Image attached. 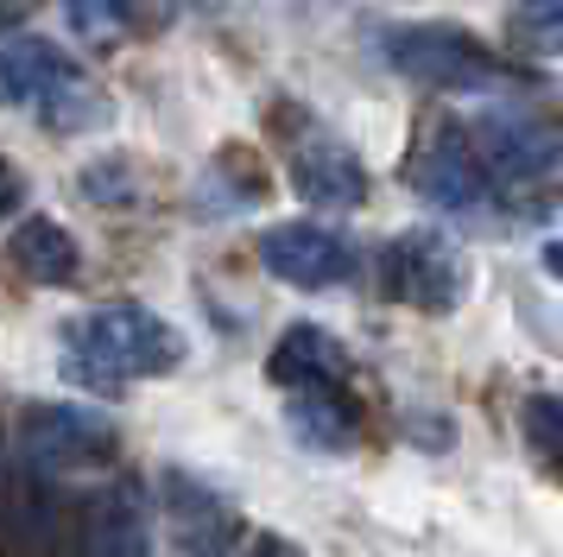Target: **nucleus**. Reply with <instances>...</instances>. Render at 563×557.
<instances>
[{"label":"nucleus","mask_w":563,"mask_h":557,"mask_svg":"<svg viewBox=\"0 0 563 557\" xmlns=\"http://www.w3.org/2000/svg\"><path fill=\"white\" fill-rule=\"evenodd\" d=\"M184 329L165 324L146 304H96L77 324H64V374L96 393H121L128 380H158L184 368Z\"/></svg>","instance_id":"1"},{"label":"nucleus","mask_w":563,"mask_h":557,"mask_svg":"<svg viewBox=\"0 0 563 557\" xmlns=\"http://www.w3.org/2000/svg\"><path fill=\"white\" fill-rule=\"evenodd\" d=\"M386 64L418 83V89H443V96H487L507 89L512 64L500 51H487L475 32L443 20H418V25H393L386 32Z\"/></svg>","instance_id":"2"},{"label":"nucleus","mask_w":563,"mask_h":557,"mask_svg":"<svg viewBox=\"0 0 563 557\" xmlns=\"http://www.w3.org/2000/svg\"><path fill=\"white\" fill-rule=\"evenodd\" d=\"M462 133L482 159L487 184H500V190H532L558 172V127L532 101H500V108L475 114V127H462Z\"/></svg>","instance_id":"3"},{"label":"nucleus","mask_w":563,"mask_h":557,"mask_svg":"<svg viewBox=\"0 0 563 557\" xmlns=\"http://www.w3.org/2000/svg\"><path fill=\"white\" fill-rule=\"evenodd\" d=\"M380 278L399 304L431 310V317H450V310L468 298V260H462V248L450 234H437V228H406V234L380 253Z\"/></svg>","instance_id":"4"},{"label":"nucleus","mask_w":563,"mask_h":557,"mask_svg":"<svg viewBox=\"0 0 563 557\" xmlns=\"http://www.w3.org/2000/svg\"><path fill=\"white\" fill-rule=\"evenodd\" d=\"M406 177L431 209H450V216H482L487 203H494V184H487L482 159L468 146V133L450 127V121L431 127V133L418 140V152L406 159Z\"/></svg>","instance_id":"5"},{"label":"nucleus","mask_w":563,"mask_h":557,"mask_svg":"<svg viewBox=\"0 0 563 557\" xmlns=\"http://www.w3.org/2000/svg\"><path fill=\"white\" fill-rule=\"evenodd\" d=\"M20 450L45 469H108L121 456V430L102 412H82V405H26Z\"/></svg>","instance_id":"6"},{"label":"nucleus","mask_w":563,"mask_h":557,"mask_svg":"<svg viewBox=\"0 0 563 557\" xmlns=\"http://www.w3.org/2000/svg\"><path fill=\"white\" fill-rule=\"evenodd\" d=\"M260 266L298 292H330L355 273V241L323 222H273L260 234Z\"/></svg>","instance_id":"7"},{"label":"nucleus","mask_w":563,"mask_h":557,"mask_svg":"<svg viewBox=\"0 0 563 557\" xmlns=\"http://www.w3.org/2000/svg\"><path fill=\"white\" fill-rule=\"evenodd\" d=\"M77 557H153V513L133 488H102L77 513Z\"/></svg>","instance_id":"8"},{"label":"nucleus","mask_w":563,"mask_h":557,"mask_svg":"<svg viewBox=\"0 0 563 557\" xmlns=\"http://www.w3.org/2000/svg\"><path fill=\"white\" fill-rule=\"evenodd\" d=\"M291 190H298L310 209H361V203H367V165H361L342 140L310 133L305 146L291 152Z\"/></svg>","instance_id":"9"},{"label":"nucleus","mask_w":563,"mask_h":557,"mask_svg":"<svg viewBox=\"0 0 563 557\" xmlns=\"http://www.w3.org/2000/svg\"><path fill=\"white\" fill-rule=\"evenodd\" d=\"M165 513H172V532H178L197 557L222 551V545L234 538V526H241L229 494H216L209 481L184 476V469H165Z\"/></svg>","instance_id":"10"},{"label":"nucleus","mask_w":563,"mask_h":557,"mask_svg":"<svg viewBox=\"0 0 563 557\" xmlns=\"http://www.w3.org/2000/svg\"><path fill=\"white\" fill-rule=\"evenodd\" d=\"M342 374H349V354H342V342H335L330 329H317V324H291L273 342V354H266V380L285 386V393L342 386Z\"/></svg>","instance_id":"11"},{"label":"nucleus","mask_w":563,"mask_h":557,"mask_svg":"<svg viewBox=\"0 0 563 557\" xmlns=\"http://www.w3.org/2000/svg\"><path fill=\"white\" fill-rule=\"evenodd\" d=\"M285 425H291V437L305 450L349 456L361 437V412L342 386H305V393H291V405H285Z\"/></svg>","instance_id":"12"},{"label":"nucleus","mask_w":563,"mask_h":557,"mask_svg":"<svg viewBox=\"0 0 563 557\" xmlns=\"http://www.w3.org/2000/svg\"><path fill=\"white\" fill-rule=\"evenodd\" d=\"M70 76H77V64L52 39H0V101L7 108H38Z\"/></svg>","instance_id":"13"},{"label":"nucleus","mask_w":563,"mask_h":557,"mask_svg":"<svg viewBox=\"0 0 563 557\" xmlns=\"http://www.w3.org/2000/svg\"><path fill=\"white\" fill-rule=\"evenodd\" d=\"M7 253H13V266H20L32 285H70V278L82 273L77 234H70L64 222H52V216H26V222L13 228Z\"/></svg>","instance_id":"14"},{"label":"nucleus","mask_w":563,"mask_h":557,"mask_svg":"<svg viewBox=\"0 0 563 557\" xmlns=\"http://www.w3.org/2000/svg\"><path fill=\"white\" fill-rule=\"evenodd\" d=\"M260 197H266V165H260L247 146H229L203 177H197L190 209H197V216H247Z\"/></svg>","instance_id":"15"},{"label":"nucleus","mask_w":563,"mask_h":557,"mask_svg":"<svg viewBox=\"0 0 563 557\" xmlns=\"http://www.w3.org/2000/svg\"><path fill=\"white\" fill-rule=\"evenodd\" d=\"M507 32H512V51H526V57H551L558 39H563V0H512Z\"/></svg>","instance_id":"16"},{"label":"nucleus","mask_w":563,"mask_h":557,"mask_svg":"<svg viewBox=\"0 0 563 557\" xmlns=\"http://www.w3.org/2000/svg\"><path fill=\"white\" fill-rule=\"evenodd\" d=\"M64 20L89 45H114V39H128V25H133V0H64Z\"/></svg>","instance_id":"17"},{"label":"nucleus","mask_w":563,"mask_h":557,"mask_svg":"<svg viewBox=\"0 0 563 557\" xmlns=\"http://www.w3.org/2000/svg\"><path fill=\"white\" fill-rule=\"evenodd\" d=\"M519 430H526V444L538 450V462H558L563 456V405L551 393H532V400L519 405Z\"/></svg>","instance_id":"18"},{"label":"nucleus","mask_w":563,"mask_h":557,"mask_svg":"<svg viewBox=\"0 0 563 557\" xmlns=\"http://www.w3.org/2000/svg\"><path fill=\"white\" fill-rule=\"evenodd\" d=\"M82 197L89 203H128L133 197V165L128 159H102L82 172Z\"/></svg>","instance_id":"19"},{"label":"nucleus","mask_w":563,"mask_h":557,"mask_svg":"<svg viewBox=\"0 0 563 557\" xmlns=\"http://www.w3.org/2000/svg\"><path fill=\"white\" fill-rule=\"evenodd\" d=\"M20 203H26V177H20V165H7V159H0V222H7Z\"/></svg>","instance_id":"20"},{"label":"nucleus","mask_w":563,"mask_h":557,"mask_svg":"<svg viewBox=\"0 0 563 557\" xmlns=\"http://www.w3.org/2000/svg\"><path fill=\"white\" fill-rule=\"evenodd\" d=\"M45 0H0V32H13V25H26Z\"/></svg>","instance_id":"21"},{"label":"nucleus","mask_w":563,"mask_h":557,"mask_svg":"<svg viewBox=\"0 0 563 557\" xmlns=\"http://www.w3.org/2000/svg\"><path fill=\"white\" fill-rule=\"evenodd\" d=\"M254 557H298V551H291L285 538H260V545H254Z\"/></svg>","instance_id":"22"}]
</instances>
